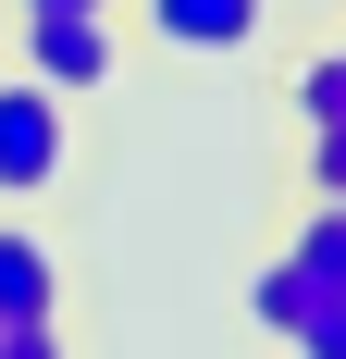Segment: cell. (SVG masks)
Segmentation results:
<instances>
[{
	"mask_svg": "<svg viewBox=\"0 0 346 359\" xmlns=\"http://www.w3.org/2000/svg\"><path fill=\"white\" fill-rule=\"evenodd\" d=\"M13 62L50 74L62 100H99L124 74V25H111V0H25L13 13Z\"/></svg>",
	"mask_w": 346,
	"mask_h": 359,
	"instance_id": "6da1fadb",
	"label": "cell"
},
{
	"mask_svg": "<svg viewBox=\"0 0 346 359\" xmlns=\"http://www.w3.org/2000/svg\"><path fill=\"white\" fill-rule=\"evenodd\" d=\"M62 161H74V100L50 74L0 62V198H50Z\"/></svg>",
	"mask_w": 346,
	"mask_h": 359,
	"instance_id": "7a4b0ae2",
	"label": "cell"
},
{
	"mask_svg": "<svg viewBox=\"0 0 346 359\" xmlns=\"http://www.w3.org/2000/svg\"><path fill=\"white\" fill-rule=\"evenodd\" d=\"M247 323L272 334V347H310V359H346V285H321L310 260H260V285H247Z\"/></svg>",
	"mask_w": 346,
	"mask_h": 359,
	"instance_id": "3957f363",
	"label": "cell"
},
{
	"mask_svg": "<svg viewBox=\"0 0 346 359\" xmlns=\"http://www.w3.org/2000/svg\"><path fill=\"white\" fill-rule=\"evenodd\" d=\"M0 359H62V260L0 223Z\"/></svg>",
	"mask_w": 346,
	"mask_h": 359,
	"instance_id": "277c9868",
	"label": "cell"
},
{
	"mask_svg": "<svg viewBox=\"0 0 346 359\" xmlns=\"http://www.w3.org/2000/svg\"><path fill=\"white\" fill-rule=\"evenodd\" d=\"M148 50H186V62H235V50H260V25H272V0H137Z\"/></svg>",
	"mask_w": 346,
	"mask_h": 359,
	"instance_id": "5b68a950",
	"label": "cell"
},
{
	"mask_svg": "<svg viewBox=\"0 0 346 359\" xmlns=\"http://www.w3.org/2000/svg\"><path fill=\"white\" fill-rule=\"evenodd\" d=\"M284 260H310L321 285H346V198H310V211H297V236H284Z\"/></svg>",
	"mask_w": 346,
	"mask_h": 359,
	"instance_id": "8992f818",
	"label": "cell"
},
{
	"mask_svg": "<svg viewBox=\"0 0 346 359\" xmlns=\"http://www.w3.org/2000/svg\"><path fill=\"white\" fill-rule=\"evenodd\" d=\"M297 174H310V198H346V111H334V124H310Z\"/></svg>",
	"mask_w": 346,
	"mask_h": 359,
	"instance_id": "52a82bcc",
	"label": "cell"
},
{
	"mask_svg": "<svg viewBox=\"0 0 346 359\" xmlns=\"http://www.w3.org/2000/svg\"><path fill=\"white\" fill-rule=\"evenodd\" d=\"M13 13H25V0H13Z\"/></svg>",
	"mask_w": 346,
	"mask_h": 359,
	"instance_id": "ba28073f",
	"label": "cell"
},
{
	"mask_svg": "<svg viewBox=\"0 0 346 359\" xmlns=\"http://www.w3.org/2000/svg\"><path fill=\"white\" fill-rule=\"evenodd\" d=\"M334 50H346V37H334Z\"/></svg>",
	"mask_w": 346,
	"mask_h": 359,
	"instance_id": "9c48e42d",
	"label": "cell"
}]
</instances>
